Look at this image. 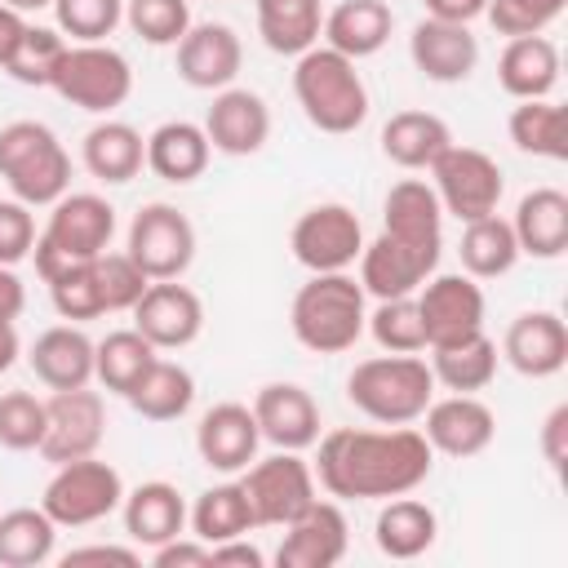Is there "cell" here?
I'll use <instances>...</instances> for the list:
<instances>
[{"label": "cell", "mask_w": 568, "mask_h": 568, "mask_svg": "<svg viewBox=\"0 0 568 568\" xmlns=\"http://www.w3.org/2000/svg\"><path fill=\"white\" fill-rule=\"evenodd\" d=\"M315 484L333 501H386L399 493H413L430 479L435 453L417 426H386V430H359L337 426L315 439Z\"/></svg>", "instance_id": "1"}, {"label": "cell", "mask_w": 568, "mask_h": 568, "mask_svg": "<svg viewBox=\"0 0 568 568\" xmlns=\"http://www.w3.org/2000/svg\"><path fill=\"white\" fill-rule=\"evenodd\" d=\"M155 355L160 351L138 328H115L102 342H93V382H102L111 395H129L155 364Z\"/></svg>", "instance_id": "41"}, {"label": "cell", "mask_w": 568, "mask_h": 568, "mask_svg": "<svg viewBox=\"0 0 568 568\" xmlns=\"http://www.w3.org/2000/svg\"><path fill=\"white\" fill-rule=\"evenodd\" d=\"M395 31V13L386 0H337L328 13H324V44L346 53L351 62L359 58H373Z\"/></svg>", "instance_id": "28"}, {"label": "cell", "mask_w": 568, "mask_h": 568, "mask_svg": "<svg viewBox=\"0 0 568 568\" xmlns=\"http://www.w3.org/2000/svg\"><path fill=\"white\" fill-rule=\"evenodd\" d=\"M22 306H27V288H22L18 271L13 266H0V324L4 320H18Z\"/></svg>", "instance_id": "57"}, {"label": "cell", "mask_w": 568, "mask_h": 568, "mask_svg": "<svg viewBox=\"0 0 568 568\" xmlns=\"http://www.w3.org/2000/svg\"><path fill=\"white\" fill-rule=\"evenodd\" d=\"M44 439H40V457L49 466L75 462V457H93L102 435H106V404L98 390L75 386V390H53L44 399Z\"/></svg>", "instance_id": "13"}, {"label": "cell", "mask_w": 568, "mask_h": 568, "mask_svg": "<svg viewBox=\"0 0 568 568\" xmlns=\"http://www.w3.org/2000/svg\"><path fill=\"white\" fill-rule=\"evenodd\" d=\"M44 399L31 390H4L0 395V448L9 453H31L44 439Z\"/></svg>", "instance_id": "48"}, {"label": "cell", "mask_w": 568, "mask_h": 568, "mask_svg": "<svg viewBox=\"0 0 568 568\" xmlns=\"http://www.w3.org/2000/svg\"><path fill=\"white\" fill-rule=\"evenodd\" d=\"M439 253L435 244H413L399 235H377L359 248V284L368 297H408L417 293L435 271H439Z\"/></svg>", "instance_id": "14"}, {"label": "cell", "mask_w": 568, "mask_h": 568, "mask_svg": "<svg viewBox=\"0 0 568 568\" xmlns=\"http://www.w3.org/2000/svg\"><path fill=\"white\" fill-rule=\"evenodd\" d=\"M515 244L528 257H559L568 248V195L559 186H532L528 195H519L515 217H510Z\"/></svg>", "instance_id": "27"}, {"label": "cell", "mask_w": 568, "mask_h": 568, "mask_svg": "<svg viewBox=\"0 0 568 568\" xmlns=\"http://www.w3.org/2000/svg\"><path fill=\"white\" fill-rule=\"evenodd\" d=\"M408 58L413 67L435 80V84H462L479 67V40L470 36L466 22H444V18H422L408 36Z\"/></svg>", "instance_id": "23"}, {"label": "cell", "mask_w": 568, "mask_h": 568, "mask_svg": "<svg viewBox=\"0 0 568 568\" xmlns=\"http://www.w3.org/2000/svg\"><path fill=\"white\" fill-rule=\"evenodd\" d=\"M257 444H262L257 417L248 404H235V399L213 404L195 426V453L217 475H240L257 457Z\"/></svg>", "instance_id": "22"}, {"label": "cell", "mask_w": 568, "mask_h": 568, "mask_svg": "<svg viewBox=\"0 0 568 568\" xmlns=\"http://www.w3.org/2000/svg\"><path fill=\"white\" fill-rule=\"evenodd\" d=\"M382 231L413 240V244H435L444 248V209L430 182L422 178H404L386 191L382 200Z\"/></svg>", "instance_id": "32"}, {"label": "cell", "mask_w": 568, "mask_h": 568, "mask_svg": "<svg viewBox=\"0 0 568 568\" xmlns=\"http://www.w3.org/2000/svg\"><path fill=\"white\" fill-rule=\"evenodd\" d=\"M49 9L71 44H102L124 22V0H53Z\"/></svg>", "instance_id": "45"}, {"label": "cell", "mask_w": 568, "mask_h": 568, "mask_svg": "<svg viewBox=\"0 0 568 568\" xmlns=\"http://www.w3.org/2000/svg\"><path fill=\"white\" fill-rule=\"evenodd\" d=\"M435 537H439V515L408 493L386 497L373 519V541L386 559H417L435 546Z\"/></svg>", "instance_id": "33"}, {"label": "cell", "mask_w": 568, "mask_h": 568, "mask_svg": "<svg viewBox=\"0 0 568 568\" xmlns=\"http://www.w3.org/2000/svg\"><path fill=\"white\" fill-rule=\"evenodd\" d=\"M253 417H257V430L266 444L275 448H288V453H302L320 439V404L306 386L297 382H266L257 395H253Z\"/></svg>", "instance_id": "21"}, {"label": "cell", "mask_w": 568, "mask_h": 568, "mask_svg": "<svg viewBox=\"0 0 568 568\" xmlns=\"http://www.w3.org/2000/svg\"><path fill=\"white\" fill-rule=\"evenodd\" d=\"M27 364H31L36 382H44L49 390L89 386L93 382V337L80 324H53L31 342Z\"/></svg>", "instance_id": "25"}, {"label": "cell", "mask_w": 568, "mask_h": 568, "mask_svg": "<svg viewBox=\"0 0 568 568\" xmlns=\"http://www.w3.org/2000/svg\"><path fill=\"white\" fill-rule=\"evenodd\" d=\"M93 280H98V297H102V311H133L138 297L146 293L151 275L129 257V253H98L93 257Z\"/></svg>", "instance_id": "47"}, {"label": "cell", "mask_w": 568, "mask_h": 568, "mask_svg": "<svg viewBox=\"0 0 568 568\" xmlns=\"http://www.w3.org/2000/svg\"><path fill=\"white\" fill-rule=\"evenodd\" d=\"M501 355L524 377H555L568 364V324L559 311H524L506 324Z\"/></svg>", "instance_id": "24"}, {"label": "cell", "mask_w": 568, "mask_h": 568, "mask_svg": "<svg viewBox=\"0 0 568 568\" xmlns=\"http://www.w3.org/2000/svg\"><path fill=\"white\" fill-rule=\"evenodd\" d=\"M173 49H178V75L191 89L217 93V89L235 84L240 67H244V44L226 22H191Z\"/></svg>", "instance_id": "20"}, {"label": "cell", "mask_w": 568, "mask_h": 568, "mask_svg": "<svg viewBox=\"0 0 568 568\" xmlns=\"http://www.w3.org/2000/svg\"><path fill=\"white\" fill-rule=\"evenodd\" d=\"M430 186H435L439 209H444L448 217L475 222V217L497 213L501 191H506V178H501V164H497L488 151L453 142V146L430 164Z\"/></svg>", "instance_id": "9"}, {"label": "cell", "mask_w": 568, "mask_h": 568, "mask_svg": "<svg viewBox=\"0 0 568 568\" xmlns=\"http://www.w3.org/2000/svg\"><path fill=\"white\" fill-rule=\"evenodd\" d=\"M22 31H27V18H22L18 9H9V4L0 0V71H4V62L13 58V49H18Z\"/></svg>", "instance_id": "58"}, {"label": "cell", "mask_w": 568, "mask_h": 568, "mask_svg": "<svg viewBox=\"0 0 568 568\" xmlns=\"http://www.w3.org/2000/svg\"><path fill=\"white\" fill-rule=\"evenodd\" d=\"M364 328L390 355H417V351H426V328H422V315H417V297L413 293L408 297H382L368 311Z\"/></svg>", "instance_id": "43"}, {"label": "cell", "mask_w": 568, "mask_h": 568, "mask_svg": "<svg viewBox=\"0 0 568 568\" xmlns=\"http://www.w3.org/2000/svg\"><path fill=\"white\" fill-rule=\"evenodd\" d=\"M124 399H129L133 413L146 417V422H178V417L195 404V377H191V368H182L178 359H160V355H155V364L142 373V382H138Z\"/></svg>", "instance_id": "38"}, {"label": "cell", "mask_w": 568, "mask_h": 568, "mask_svg": "<svg viewBox=\"0 0 568 568\" xmlns=\"http://www.w3.org/2000/svg\"><path fill=\"white\" fill-rule=\"evenodd\" d=\"M426 4V18H444V22H475L484 18V4L488 0H422Z\"/></svg>", "instance_id": "56"}, {"label": "cell", "mask_w": 568, "mask_h": 568, "mask_svg": "<svg viewBox=\"0 0 568 568\" xmlns=\"http://www.w3.org/2000/svg\"><path fill=\"white\" fill-rule=\"evenodd\" d=\"M9 9H18V13H36V9H49L53 0H4Z\"/></svg>", "instance_id": "60"}, {"label": "cell", "mask_w": 568, "mask_h": 568, "mask_svg": "<svg viewBox=\"0 0 568 568\" xmlns=\"http://www.w3.org/2000/svg\"><path fill=\"white\" fill-rule=\"evenodd\" d=\"M453 146V129L435 111H395L382 124V155L408 173L430 169Z\"/></svg>", "instance_id": "34"}, {"label": "cell", "mask_w": 568, "mask_h": 568, "mask_svg": "<svg viewBox=\"0 0 568 568\" xmlns=\"http://www.w3.org/2000/svg\"><path fill=\"white\" fill-rule=\"evenodd\" d=\"M133 328L155 351H182L204 328V302L195 288H186L178 280H151L133 306Z\"/></svg>", "instance_id": "16"}, {"label": "cell", "mask_w": 568, "mask_h": 568, "mask_svg": "<svg viewBox=\"0 0 568 568\" xmlns=\"http://www.w3.org/2000/svg\"><path fill=\"white\" fill-rule=\"evenodd\" d=\"M506 129H510V142L524 155H537V160H564L568 155V142H564V106L550 102V98L519 102L510 111Z\"/></svg>", "instance_id": "42"}, {"label": "cell", "mask_w": 568, "mask_h": 568, "mask_svg": "<svg viewBox=\"0 0 568 568\" xmlns=\"http://www.w3.org/2000/svg\"><path fill=\"white\" fill-rule=\"evenodd\" d=\"M0 178L13 200L49 209L71 191V155L40 120H13L0 129Z\"/></svg>", "instance_id": "6"}, {"label": "cell", "mask_w": 568, "mask_h": 568, "mask_svg": "<svg viewBox=\"0 0 568 568\" xmlns=\"http://www.w3.org/2000/svg\"><path fill=\"white\" fill-rule=\"evenodd\" d=\"M120 519H124V537L133 546H160L186 528V501H182L178 484L146 479L138 488H124Z\"/></svg>", "instance_id": "26"}, {"label": "cell", "mask_w": 568, "mask_h": 568, "mask_svg": "<svg viewBox=\"0 0 568 568\" xmlns=\"http://www.w3.org/2000/svg\"><path fill=\"white\" fill-rule=\"evenodd\" d=\"M124 253L151 280H182L186 266L195 262V226H191V217L178 204L151 200V204H142L133 213Z\"/></svg>", "instance_id": "11"}, {"label": "cell", "mask_w": 568, "mask_h": 568, "mask_svg": "<svg viewBox=\"0 0 568 568\" xmlns=\"http://www.w3.org/2000/svg\"><path fill=\"white\" fill-rule=\"evenodd\" d=\"M124 22L138 40L164 49L178 44L191 27V0H124Z\"/></svg>", "instance_id": "46"}, {"label": "cell", "mask_w": 568, "mask_h": 568, "mask_svg": "<svg viewBox=\"0 0 568 568\" xmlns=\"http://www.w3.org/2000/svg\"><path fill=\"white\" fill-rule=\"evenodd\" d=\"M541 453L550 462V470H564L568 462V404H555L541 422Z\"/></svg>", "instance_id": "54"}, {"label": "cell", "mask_w": 568, "mask_h": 568, "mask_svg": "<svg viewBox=\"0 0 568 568\" xmlns=\"http://www.w3.org/2000/svg\"><path fill=\"white\" fill-rule=\"evenodd\" d=\"M288 248L293 257L315 275V271H351L359 262V248H364V226H359V213L351 204H311L293 231H288Z\"/></svg>", "instance_id": "12"}, {"label": "cell", "mask_w": 568, "mask_h": 568, "mask_svg": "<svg viewBox=\"0 0 568 568\" xmlns=\"http://www.w3.org/2000/svg\"><path fill=\"white\" fill-rule=\"evenodd\" d=\"M240 484L248 493V506H253V519L257 528H284L288 519H297L320 493L315 484V470L302 453H271V457H253L244 470H240Z\"/></svg>", "instance_id": "10"}, {"label": "cell", "mask_w": 568, "mask_h": 568, "mask_svg": "<svg viewBox=\"0 0 568 568\" xmlns=\"http://www.w3.org/2000/svg\"><path fill=\"white\" fill-rule=\"evenodd\" d=\"M262 564H266V555L248 537H231V541L209 546V568H262Z\"/></svg>", "instance_id": "55"}, {"label": "cell", "mask_w": 568, "mask_h": 568, "mask_svg": "<svg viewBox=\"0 0 568 568\" xmlns=\"http://www.w3.org/2000/svg\"><path fill=\"white\" fill-rule=\"evenodd\" d=\"M49 89L89 115H111L133 93V67L106 40L102 44H67V53L53 67Z\"/></svg>", "instance_id": "7"}, {"label": "cell", "mask_w": 568, "mask_h": 568, "mask_svg": "<svg viewBox=\"0 0 568 568\" xmlns=\"http://www.w3.org/2000/svg\"><path fill=\"white\" fill-rule=\"evenodd\" d=\"M62 568H84V564H120V568H142V550H133V546H102V541H93V546H75V550H67L62 559H58Z\"/></svg>", "instance_id": "53"}, {"label": "cell", "mask_w": 568, "mask_h": 568, "mask_svg": "<svg viewBox=\"0 0 568 568\" xmlns=\"http://www.w3.org/2000/svg\"><path fill=\"white\" fill-rule=\"evenodd\" d=\"M257 36L271 53L297 58L311 44H320L324 27V0H253Z\"/></svg>", "instance_id": "36"}, {"label": "cell", "mask_w": 568, "mask_h": 568, "mask_svg": "<svg viewBox=\"0 0 568 568\" xmlns=\"http://www.w3.org/2000/svg\"><path fill=\"white\" fill-rule=\"evenodd\" d=\"M124 501V479L111 462H102L98 453L93 457H75V462H62L53 466V479L44 484V515L58 524V528H89V524H102L106 515H115Z\"/></svg>", "instance_id": "8"}, {"label": "cell", "mask_w": 568, "mask_h": 568, "mask_svg": "<svg viewBox=\"0 0 568 568\" xmlns=\"http://www.w3.org/2000/svg\"><path fill=\"white\" fill-rule=\"evenodd\" d=\"M186 524H191V537L217 546V541H231V537H248L257 528L253 519V506H248V493L240 479H222L213 488H204L195 497V506L186 510Z\"/></svg>", "instance_id": "37"}, {"label": "cell", "mask_w": 568, "mask_h": 568, "mask_svg": "<svg viewBox=\"0 0 568 568\" xmlns=\"http://www.w3.org/2000/svg\"><path fill=\"white\" fill-rule=\"evenodd\" d=\"M204 138L222 155H257L271 138V106L253 89H217L204 111Z\"/></svg>", "instance_id": "19"}, {"label": "cell", "mask_w": 568, "mask_h": 568, "mask_svg": "<svg viewBox=\"0 0 568 568\" xmlns=\"http://www.w3.org/2000/svg\"><path fill=\"white\" fill-rule=\"evenodd\" d=\"M346 399L377 426H413L435 399V377L422 355H373L346 377Z\"/></svg>", "instance_id": "5"}, {"label": "cell", "mask_w": 568, "mask_h": 568, "mask_svg": "<svg viewBox=\"0 0 568 568\" xmlns=\"http://www.w3.org/2000/svg\"><path fill=\"white\" fill-rule=\"evenodd\" d=\"M497 84L515 98H550L559 84V49L546 36H515L497 58Z\"/></svg>", "instance_id": "31"}, {"label": "cell", "mask_w": 568, "mask_h": 568, "mask_svg": "<svg viewBox=\"0 0 568 568\" xmlns=\"http://www.w3.org/2000/svg\"><path fill=\"white\" fill-rule=\"evenodd\" d=\"M351 546V524L337 501H311L297 519L284 524L275 568H333L346 559Z\"/></svg>", "instance_id": "17"}, {"label": "cell", "mask_w": 568, "mask_h": 568, "mask_svg": "<svg viewBox=\"0 0 568 568\" xmlns=\"http://www.w3.org/2000/svg\"><path fill=\"white\" fill-rule=\"evenodd\" d=\"M368 293L351 271H315L288 306L293 337L315 355H342L364 337Z\"/></svg>", "instance_id": "2"}, {"label": "cell", "mask_w": 568, "mask_h": 568, "mask_svg": "<svg viewBox=\"0 0 568 568\" xmlns=\"http://www.w3.org/2000/svg\"><path fill=\"white\" fill-rule=\"evenodd\" d=\"M67 44H71V40H67L58 27H36V22H27V31H22L13 58L4 62V75H13L18 84H31V89H49L53 67H58V58L67 53Z\"/></svg>", "instance_id": "44"}, {"label": "cell", "mask_w": 568, "mask_h": 568, "mask_svg": "<svg viewBox=\"0 0 568 568\" xmlns=\"http://www.w3.org/2000/svg\"><path fill=\"white\" fill-rule=\"evenodd\" d=\"M417 422H426L422 435H426L430 453H444V457H479L497 435V413L479 395L430 399Z\"/></svg>", "instance_id": "18"}, {"label": "cell", "mask_w": 568, "mask_h": 568, "mask_svg": "<svg viewBox=\"0 0 568 568\" xmlns=\"http://www.w3.org/2000/svg\"><path fill=\"white\" fill-rule=\"evenodd\" d=\"M209 155L213 146L204 138V124L195 120H164L146 133V169L160 182H173V186L195 182L209 169Z\"/></svg>", "instance_id": "30"}, {"label": "cell", "mask_w": 568, "mask_h": 568, "mask_svg": "<svg viewBox=\"0 0 568 568\" xmlns=\"http://www.w3.org/2000/svg\"><path fill=\"white\" fill-rule=\"evenodd\" d=\"M18 355H22L18 324H13V320H4V324H0V373H9V368L18 364Z\"/></svg>", "instance_id": "59"}, {"label": "cell", "mask_w": 568, "mask_h": 568, "mask_svg": "<svg viewBox=\"0 0 568 568\" xmlns=\"http://www.w3.org/2000/svg\"><path fill=\"white\" fill-rule=\"evenodd\" d=\"M80 160H84L89 178H98V182H106V186H124V182H133V178L142 173V164H146V138H142L133 124L106 115V120H98V124L84 133Z\"/></svg>", "instance_id": "29"}, {"label": "cell", "mask_w": 568, "mask_h": 568, "mask_svg": "<svg viewBox=\"0 0 568 568\" xmlns=\"http://www.w3.org/2000/svg\"><path fill=\"white\" fill-rule=\"evenodd\" d=\"M36 217L22 200H0V266H18L36 248Z\"/></svg>", "instance_id": "51"}, {"label": "cell", "mask_w": 568, "mask_h": 568, "mask_svg": "<svg viewBox=\"0 0 568 568\" xmlns=\"http://www.w3.org/2000/svg\"><path fill=\"white\" fill-rule=\"evenodd\" d=\"M564 4L568 0H488L484 18L493 22L497 36L515 40V36H541L564 13Z\"/></svg>", "instance_id": "50"}, {"label": "cell", "mask_w": 568, "mask_h": 568, "mask_svg": "<svg viewBox=\"0 0 568 568\" xmlns=\"http://www.w3.org/2000/svg\"><path fill=\"white\" fill-rule=\"evenodd\" d=\"M49 297H53V311H58L67 324H84V320L106 315V311H102V297H98L93 262H75V266H67L62 275H53V280H49Z\"/></svg>", "instance_id": "49"}, {"label": "cell", "mask_w": 568, "mask_h": 568, "mask_svg": "<svg viewBox=\"0 0 568 568\" xmlns=\"http://www.w3.org/2000/svg\"><path fill=\"white\" fill-rule=\"evenodd\" d=\"M151 568H209V541L178 532V537L151 546Z\"/></svg>", "instance_id": "52"}, {"label": "cell", "mask_w": 568, "mask_h": 568, "mask_svg": "<svg viewBox=\"0 0 568 568\" xmlns=\"http://www.w3.org/2000/svg\"><path fill=\"white\" fill-rule=\"evenodd\" d=\"M417 315L426 328V346H444L484 328V288L470 275H430L417 293Z\"/></svg>", "instance_id": "15"}, {"label": "cell", "mask_w": 568, "mask_h": 568, "mask_svg": "<svg viewBox=\"0 0 568 568\" xmlns=\"http://www.w3.org/2000/svg\"><path fill=\"white\" fill-rule=\"evenodd\" d=\"M115 235V204L98 191H67L62 200L49 204V222L36 235V275L49 284L75 262H93L98 253L111 248Z\"/></svg>", "instance_id": "4"}, {"label": "cell", "mask_w": 568, "mask_h": 568, "mask_svg": "<svg viewBox=\"0 0 568 568\" xmlns=\"http://www.w3.org/2000/svg\"><path fill=\"white\" fill-rule=\"evenodd\" d=\"M462 226L466 231H462V248L457 253H462V271L470 280H497L524 257L506 217L488 213V217H475V222H462Z\"/></svg>", "instance_id": "40"}, {"label": "cell", "mask_w": 568, "mask_h": 568, "mask_svg": "<svg viewBox=\"0 0 568 568\" xmlns=\"http://www.w3.org/2000/svg\"><path fill=\"white\" fill-rule=\"evenodd\" d=\"M58 524L44 506H13L0 515V564L4 568H40L53 559Z\"/></svg>", "instance_id": "39"}, {"label": "cell", "mask_w": 568, "mask_h": 568, "mask_svg": "<svg viewBox=\"0 0 568 568\" xmlns=\"http://www.w3.org/2000/svg\"><path fill=\"white\" fill-rule=\"evenodd\" d=\"M293 93L302 115L320 129V133H355L368 120V84L355 71V62L328 44H311L306 53H297L293 67Z\"/></svg>", "instance_id": "3"}, {"label": "cell", "mask_w": 568, "mask_h": 568, "mask_svg": "<svg viewBox=\"0 0 568 568\" xmlns=\"http://www.w3.org/2000/svg\"><path fill=\"white\" fill-rule=\"evenodd\" d=\"M430 377L453 395H475L497 377V342L479 328L470 337L430 346Z\"/></svg>", "instance_id": "35"}]
</instances>
